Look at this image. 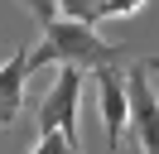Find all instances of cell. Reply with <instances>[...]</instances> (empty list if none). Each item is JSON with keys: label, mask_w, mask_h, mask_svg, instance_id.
Returning a JSON list of instances; mask_svg holds the SVG:
<instances>
[{"label": "cell", "mask_w": 159, "mask_h": 154, "mask_svg": "<svg viewBox=\"0 0 159 154\" xmlns=\"http://www.w3.org/2000/svg\"><path fill=\"white\" fill-rule=\"evenodd\" d=\"M140 5H145V0H101V5H97V24H101V19H125V15H135V10Z\"/></svg>", "instance_id": "ba28073f"}, {"label": "cell", "mask_w": 159, "mask_h": 154, "mask_svg": "<svg viewBox=\"0 0 159 154\" xmlns=\"http://www.w3.org/2000/svg\"><path fill=\"white\" fill-rule=\"evenodd\" d=\"M97 106H101V120H106L111 149H120V135H125V77L116 67H97Z\"/></svg>", "instance_id": "277c9868"}, {"label": "cell", "mask_w": 159, "mask_h": 154, "mask_svg": "<svg viewBox=\"0 0 159 154\" xmlns=\"http://www.w3.org/2000/svg\"><path fill=\"white\" fill-rule=\"evenodd\" d=\"M125 140L140 154H159V92L149 82V67L125 72Z\"/></svg>", "instance_id": "7a4b0ae2"}, {"label": "cell", "mask_w": 159, "mask_h": 154, "mask_svg": "<svg viewBox=\"0 0 159 154\" xmlns=\"http://www.w3.org/2000/svg\"><path fill=\"white\" fill-rule=\"evenodd\" d=\"M97 5L101 0H58L63 19H82V24H97Z\"/></svg>", "instance_id": "52a82bcc"}, {"label": "cell", "mask_w": 159, "mask_h": 154, "mask_svg": "<svg viewBox=\"0 0 159 154\" xmlns=\"http://www.w3.org/2000/svg\"><path fill=\"white\" fill-rule=\"evenodd\" d=\"M43 67H82V72H97V67H120V48L106 43L97 34V24H82V19H48L43 24L39 48H29V72Z\"/></svg>", "instance_id": "6da1fadb"}, {"label": "cell", "mask_w": 159, "mask_h": 154, "mask_svg": "<svg viewBox=\"0 0 159 154\" xmlns=\"http://www.w3.org/2000/svg\"><path fill=\"white\" fill-rule=\"evenodd\" d=\"M145 67H149V72H159V58H149V63H145Z\"/></svg>", "instance_id": "30bf717a"}, {"label": "cell", "mask_w": 159, "mask_h": 154, "mask_svg": "<svg viewBox=\"0 0 159 154\" xmlns=\"http://www.w3.org/2000/svg\"><path fill=\"white\" fill-rule=\"evenodd\" d=\"M24 10H29L39 24H48V19H58V0H20Z\"/></svg>", "instance_id": "9c48e42d"}, {"label": "cell", "mask_w": 159, "mask_h": 154, "mask_svg": "<svg viewBox=\"0 0 159 154\" xmlns=\"http://www.w3.org/2000/svg\"><path fill=\"white\" fill-rule=\"evenodd\" d=\"M24 82H29V48H15L10 63H0V130H10L24 106Z\"/></svg>", "instance_id": "5b68a950"}, {"label": "cell", "mask_w": 159, "mask_h": 154, "mask_svg": "<svg viewBox=\"0 0 159 154\" xmlns=\"http://www.w3.org/2000/svg\"><path fill=\"white\" fill-rule=\"evenodd\" d=\"M29 154H82V144L68 140L63 130H39V144H34Z\"/></svg>", "instance_id": "8992f818"}, {"label": "cell", "mask_w": 159, "mask_h": 154, "mask_svg": "<svg viewBox=\"0 0 159 154\" xmlns=\"http://www.w3.org/2000/svg\"><path fill=\"white\" fill-rule=\"evenodd\" d=\"M77 111H82V67H58L53 87H43V92H39L34 120H39V130H63L68 140L82 144Z\"/></svg>", "instance_id": "3957f363"}]
</instances>
